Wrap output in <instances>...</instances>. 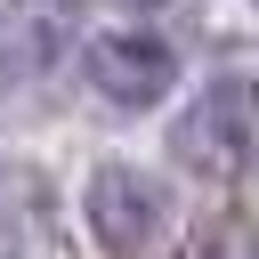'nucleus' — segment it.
<instances>
[{"label":"nucleus","instance_id":"423d86ee","mask_svg":"<svg viewBox=\"0 0 259 259\" xmlns=\"http://www.w3.org/2000/svg\"><path fill=\"white\" fill-rule=\"evenodd\" d=\"M24 57H49V24H32V32H16L8 16H0V81L24 65Z\"/></svg>","mask_w":259,"mask_h":259},{"label":"nucleus","instance_id":"7ed1b4c3","mask_svg":"<svg viewBox=\"0 0 259 259\" xmlns=\"http://www.w3.org/2000/svg\"><path fill=\"white\" fill-rule=\"evenodd\" d=\"M170 73H178V57H170L154 32H97V40H89V89L113 97V105H154V97H170Z\"/></svg>","mask_w":259,"mask_h":259},{"label":"nucleus","instance_id":"20e7f679","mask_svg":"<svg viewBox=\"0 0 259 259\" xmlns=\"http://www.w3.org/2000/svg\"><path fill=\"white\" fill-rule=\"evenodd\" d=\"M0 259H57V194L32 162H0Z\"/></svg>","mask_w":259,"mask_h":259},{"label":"nucleus","instance_id":"6e6552de","mask_svg":"<svg viewBox=\"0 0 259 259\" xmlns=\"http://www.w3.org/2000/svg\"><path fill=\"white\" fill-rule=\"evenodd\" d=\"M130 8H154V0H130Z\"/></svg>","mask_w":259,"mask_h":259},{"label":"nucleus","instance_id":"f257e3e1","mask_svg":"<svg viewBox=\"0 0 259 259\" xmlns=\"http://www.w3.org/2000/svg\"><path fill=\"white\" fill-rule=\"evenodd\" d=\"M251 146H259V89H251V73H219V81H202L194 105L170 121V154H178V170H194V178H210V186L243 178V170H251Z\"/></svg>","mask_w":259,"mask_h":259},{"label":"nucleus","instance_id":"0eeeda50","mask_svg":"<svg viewBox=\"0 0 259 259\" xmlns=\"http://www.w3.org/2000/svg\"><path fill=\"white\" fill-rule=\"evenodd\" d=\"M40 8H49V16H73V8H81V0H40Z\"/></svg>","mask_w":259,"mask_h":259},{"label":"nucleus","instance_id":"39448f33","mask_svg":"<svg viewBox=\"0 0 259 259\" xmlns=\"http://www.w3.org/2000/svg\"><path fill=\"white\" fill-rule=\"evenodd\" d=\"M186 259H259V227H251V219H219Z\"/></svg>","mask_w":259,"mask_h":259},{"label":"nucleus","instance_id":"f03ea898","mask_svg":"<svg viewBox=\"0 0 259 259\" xmlns=\"http://www.w3.org/2000/svg\"><path fill=\"white\" fill-rule=\"evenodd\" d=\"M89 235H97L105 259H146L154 235H162V186L130 162L89 170Z\"/></svg>","mask_w":259,"mask_h":259}]
</instances>
